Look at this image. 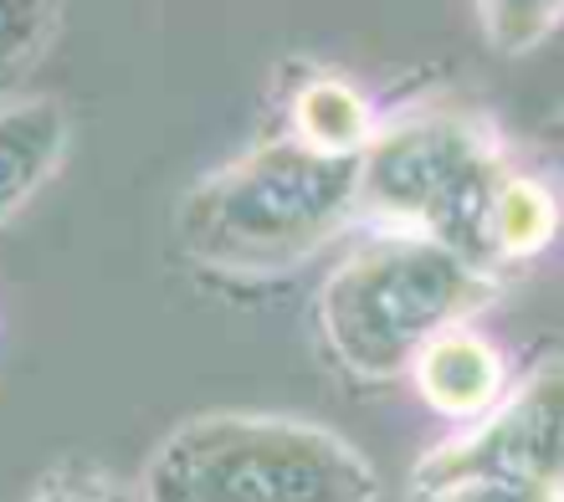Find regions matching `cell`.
Returning <instances> with one entry per match:
<instances>
[{
    "label": "cell",
    "instance_id": "cell-1",
    "mask_svg": "<svg viewBox=\"0 0 564 502\" xmlns=\"http://www.w3.org/2000/svg\"><path fill=\"white\" fill-rule=\"evenodd\" d=\"M359 221V160H324L288 133L210 170L180 206V247L226 282L282 277Z\"/></svg>",
    "mask_w": 564,
    "mask_h": 502
},
{
    "label": "cell",
    "instance_id": "cell-2",
    "mask_svg": "<svg viewBox=\"0 0 564 502\" xmlns=\"http://www.w3.org/2000/svg\"><path fill=\"white\" fill-rule=\"evenodd\" d=\"M498 297L482 262L426 237H370L313 297L328 359L359 384L411 380V364L446 328L473 324Z\"/></svg>",
    "mask_w": 564,
    "mask_h": 502
},
{
    "label": "cell",
    "instance_id": "cell-3",
    "mask_svg": "<svg viewBox=\"0 0 564 502\" xmlns=\"http://www.w3.org/2000/svg\"><path fill=\"white\" fill-rule=\"evenodd\" d=\"M144 502H380V477L339 430L262 411L180 421L144 461Z\"/></svg>",
    "mask_w": 564,
    "mask_h": 502
},
{
    "label": "cell",
    "instance_id": "cell-4",
    "mask_svg": "<svg viewBox=\"0 0 564 502\" xmlns=\"http://www.w3.org/2000/svg\"><path fill=\"white\" fill-rule=\"evenodd\" d=\"M503 179L498 129L462 108H431L375 129L359 154V221L426 237L488 266V206Z\"/></svg>",
    "mask_w": 564,
    "mask_h": 502
},
{
    "label": "cell",
    "instance_id": "cell-5",
    "mask_svg": "<svg viewBox=\"0 0 564 502\" xmlns=\"http://www.w3.org/2000/svg\"><path fill=\"white\" fill-rule=\"evenodd\" d=\"M467 472L519 477L564 492V364H539L467 436L426 451L416 461V492Z\"/></svg>",
    "mask_w": 564,
    "mask_h": 502
},
{
    "label": "cell",
    "instance_id": "cell-6",
    "mask_svg": "<svg viewBox=\"0 0 564 502\" xmlns=\"http://www.w3.org/2000/svg\"><path fill=\"white\" fill-rule=\"evenodd\" d=\"M73 149V119L46 92H6L0 98V226L46 190Z\"/></svg>",
    "mask_w": 564,
    "mask_h": 502
},
{
    "label": "cell",
    "instance_id": "cell-7",
    "mask_svg": "<svg viewBox=\"0 0 564 502\" xmlns=\"http://www.w3.org/2000/svg\"><path fill=\"white\" fill-rule=\"evenodd\" d=\"M411 384H416V395L436 415L473 421L477 426L508 395V359L488 334L462 324V328H446L442 339H431L421 349V359L411 364Z\"/></svg>",
    "mask_w": 564,
    "mask_h": 502
},
{
    "label": "cell",
    "instance_id": "cell-8",
    "mask_svg": "<svg viewBox=\"0 0 564 502\" xmlns=\"http://www.w3.org/2000/svg\"><path fill=\"white\" fill-rule=\"evenodd\" d=\"M288 139L324 160H359L375 139V108L349 77L313 73L288 103Z\"/></svg>",
    "mask_w": 564,
    "mask_h": 502
},
{
    "label": "cell",
    "instance_id": "cell-9",
    "mask_svg": "<svg viewBox=\"0 0 564 502\" xmlns=\"http://www.w3.org/2000/svg\"><path fill=\"white\" fill-rule=\"evenodd\" d=\"M564 206L539 175H503L488 206V251L503 262H529L560 237Z\"/></svg>",
    "mask_w": 564,
    "mask_h": 502
},
{
    "label": "cell",
    "instance_id": "cell-10",
    "mask_svg": "<svg viewBox=\"0 0 564 502\" xmlns=\"http://www.w3.org/2000/svg\"><path fill=\"white\" fill-rule=\"evenodd\" d=\"M477 21L498 57H523L564 26V0H488L477 6Z\"/></svg>",
    "mask_w": 564,
    "mask_h": 502
},
{
    "label": "cell",
    "instance_id": "cell-11",
    "mask_svg": "<svg viewBox=\"0 0 564 502\" xmlns=\"http://www.w3.org/2000/svg\"><path fill=\"white\" fill-rule=\"evenodd\" d=\"M57 31V6H0V98Z\"/></svg>",
    "mask_w": 564,
    "mask_h": 502
},
{
    "label": "cell",
    "instance_id": "cell-12",
    "mask_svg": "<svg viewBox=\"0 0 564 502\" xmlns=\"http://www.w3.org/2000/svg\"><path fill=\"white\" fill-rule=\"evenodd\" d=\"M416 502H564V492L539 488V482H519V477L467 472V477H446L436 488H421Z\"/></svg>",
    "mask_w": 564,
    "mask_h": 502
},
{
    "label": "cell",
    "instance_id": "cell-13",
    "mask_svg": "<svg viewBox=\"0 0 564 502\" xmlns=\"http://www.w3.org/2000/svg\"><path fill=\"white\" fill-rule=\"evenodd\" d=\"M26 502H129V498L93 467H57L26 492Z\"/></svg>",
    "mask_w": 564,
    "mask_h": 502
}]
</instances>
